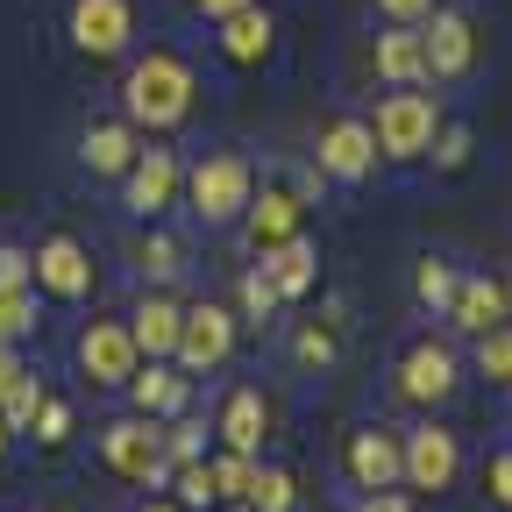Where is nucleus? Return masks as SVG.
<instances>
[{"label": "nucleus", "instance_id": "f257e3e1", "mask_svg": "<svg viewBox=\"0 0 512 512\" xmlns=\"http://www.w3.org/2000/svg\"><path fill=\"white\" fill-rule=\"evenodd\" d=\"M121 107H128V128H178L192 114V64L178 50L136 57L121 79Z\"/></svg>", "mask_w": 512, "mask_h": 512}, {"label": "nucleus", "instance_id": "f03ea898", "mask_svg": "<svg viewBox=\"0 0 512 512\" xmlns=\"http://www.w3.org/2000/svg\"><path fill=\"white\" fill-rule=\"evenodd\" d=\"M434 128H441V107L434 93H384L377 100V121H370V136H377V157H427L434 150Z\"/></svg>", "mask_w": 512, "mask_h": 512}, {"label": "nucleus", "instance_id": "7ed1b4c3", "mask_svg": "<svg viewBox=\"0 0 512 512\" xmlns=\"http://www.w3.org/2000/svg\"><path fill=\"white\" fill-rule=\"evenodd\" d=\"M100 456H107V470L114 477H128V484H164V427L150 420V413H136V420H107L100 427Z\"/></svg>", "mask_w": 512, "mask_h": 512}, {"label": "nucleus", "instance_id": "20e7f679", "mask_svg": "<svg viewBox=\"0 0 512 512\" xmlns=\"http://www.w3.org/2000/svg\"><path fill=\"white\" fill-rule=\"evenodd\" d=\"M185 192H192V214L200 221H235L242 207H249V192H256V171H249V157H200L185 171Z\"/></svg>", "mask_w": 512, "mask_h": 512}, {"label": "nucleus", "instance_id": "39448f33", "mask_svg": "<svg viewBox=\"0 0 512 512\" xmlns=\"http://www.w3.org/2000/svg\"><path fill=\"white\" fill-rule=\"evenodd\" d=\"M228 349H235V313H228V306L200 299V306H185V313H178V342H171V356H178V370H185V377L221 370V363H228Z\"/></svg>", "mask_w": 512, "mask_h": 512}, {"label": "nucleus", "instance_id": "423d86ee", "mask_svg": "<svg viewBox=\"0 0 512 512\" xmlns=\"http://www.w3.org/2000/svg\"><path fill=\"white\" fill-rule=\"evenodd\" d=\"M399 463H406V477L399 484H413V491H456V477H463V441L448 434V427H413V434H399Z\"/></svg>", "mask_w": 512, "mask_h": 512}, {"label": "nucleus", "instance_id": "0eeeda50", "mask_svg": "<svg viewBox=\"0 0 512 512\" xmlns=\"http://www.w3.org/2000/svg\"><path fill=\"white\" fill-rule=\"evenodd\" d=\"M178 185H185V164L171 150H136V164L121 171V207L143 214V221H157L178 200Z\"/></svg>", "mask_w": 512, "mask_h": 512}, {"label": "nucleus", "instance_id": "6e6552de", "mask_svg": "<svg viewBox=\"0 0 512 512\" xmlns=\"http://www.w3.org/2000/svg\"><path fill=\"white\" fill-rule=\"evenodd\" d=\"M29 285H43L50 299H86L93 292V256L79 235H50L36 256H29Z\"/></svg>", "mask_w": 512, "mask_h": 512}, {"label": "nucleus", "instance_id": "1a4fd4ad", "mask_svg": "<svg viewBox=\"0 0 512 512\" xmlns=\"http://www.w3.org/2000/svg\"><path fill=\"white\" fill-rule=\"evenodd\" d=\"M448 392H456V349L448 342H413L406 356H399V399H413V406H441Z\"/></svg>", "mask_w": 512, "mask_h": 512}, {"label": "nucleus", "instance_id": "9d476101", "mask_svg": "<svg viewBox=\"0 0 512 512\" xmlns=\"http://www.w3.org/2000/svg\"><path fill=\"white\" fill-rule=\"evenodd\" d=\"M136 36V8L128 0H72V43L86 57H121Z\"/></svg>", "mask_w": 512, "mask_h": 512}, {"label": "nucleus", "instance_id": "9b49d317", "mask_svg": "<svg viewBox=\"0 0 512 512\" xmlns=\"http://www.w3.org/2000/svg\"><path fill=\"white\" fill-rule=\"evenodd\" d=\"M136 342H128V320H86L79 335V370L93 384H128V370H136Z\"/></svg>", "mask_w": 512, "mask_h": 512}, {"label": "nucleus", "instance_id": "f8f14e48", "mask_svg": "<svg viewBox=\"0 0 512 512\" xmlns=\"http://www.w3.org/2000/svg\"><path fill=\"white\" fill-rule=\"evenodd\" d=\"M349 477H356V491H399V477H406V463H399V434H392V427H363V434H349Z\"/></svg>", "mask_w": 512, "mask_h": 512}, {"label": "nucleus", "instance_id": "ddd939ff", "mask_svg": "<svg viewBox=\"0 0 512 512\" xmlns=\"http://www.w3.org/2000/svg\"><path fill=\"white\" fill-rule=\"evenodd\" d=\"M448 320L463 335H484L498 320H512V285L491 271V278H456V299H448Z\"/></svg>", "mask_w": 512, "mask_h": 512}, {"label": "nucleus", "instance_id": "4468645a", "mask_svg": "<svg viewBox=\"0 0 512 512\" xmlns=\"http://www.w3.org/2000/svg\"><path fill=\"white\" fill-rule=\"evenodd\" d=\"M420 50H427V79H463L470 72V57H477V36H470V22L463 15H427V29H420Z\"/></svg>", "mask_w": 512, "mask_h": 512}, {"label": "nucleus", "instance_id": "2eb2a0df", "mask_svg": "<svg viewBox=\"0 0 512 512\" xmlns=\"http://www.w3.org/2000/svg\"><path fill=\"white\" fill-rule=\"evenodd\" d=\"M128 399H136V413H150V420H171V413L192 406V377L164 370V356H143L128 370Z\"/></svg>", "mask_w": 512, "mask_h": 512}, {"label": "nucleus", "instance_id": "dca6fc26", "mask_svg": "<svg viewBox=\"0 0 512 512\" xmlns=\"http://www.w3.org/2000/svg\"><path fill=\"white\" fill-rule=\"evenodd\" d=\"M249 249H271V242H285V235H299V221H306V192H285V185H264V200L249 192Z\"/></svg>", "mask_w": 512, "mask_h": 512}, {"label": "nucleus", "instance_id": "f3484780", "mask_svg": "<svg viewBox=\"0 0 512 512\" xmlns=\"http://www.w3.org/2000/svg\"><path fill=\"white\" fill-rule=\"evenodd\" d=\"M370 164H377V136H370V121H335L328 136H320V171H328V178L356 185Z\"/></svg>", "mask_w": 512, "mask_h": 512}, {"label": "nucleus", "instance_id": "a211bd4d", "mask_svg": "<svg viewBox=\"0 0 512 512\" xmlns=\"http://www.w3.org/2000/svg\"><path fill=\"white\" fill-rule=\"evenodd\" d=\"M256 256H264V278L278 285V299H306V292H313V278H320V256H313V242H306V235H285V242L256 249Z\"/></svg>", "mask_w": 512, "mask_h": 512}, {"label": "nucleus", "instance_id": "6ab92c4d", "mask_svg": "<svg viewBox=\"0 0 512 512\" xmlns=\"http://www.w3.org/2000/svg\"><path fill=\"white\" fill-rule=\"evenodd\" d=\"M79 164L93 178H121L128 164H136V128H128V121H93L79 136Z\"/></svg>", "mask_w": 512, "mask_h": 512}, {"label": "nucleus", "instance_id": "aec40b11", "mask_svg": "<svg viewBox=\"0 0 512 512\" xmlns=\"http://www.w3.org/2000/svg\"><path fill=\"white\" fill-rule=\"evenodd\" d=\"M178 299L171 292H150L136 313H128V342H136V356H171V342H178Z\"/></svg>", "mask_w": 512, "mask_h": 512}, {"label": "nucleus", "instance_id": "412c9836", "mask_svg": "<svg viewBox=\"0 0 512 512\" xmlns=\"http://www.w3.org/2000/svg\"><path fill=\"white\" fill-rule=\"evenodd\" d=\"M214 29H221V50H228L235 64H264V57H271V36H278V22L256 8V0H249V8H235V15H221Z\"/></svg>", "mask_w": 512, "mask_h": 512}, {"label": "nucleus", "instance_id": "4be33fe9", "mask_svg": "<svg viewBox=\"0 0 512 512\" xmlns=\"http://www.w3.org/2000/svg\"><path fill=\"white\" fill-rule=\"evenodd\" d=\"M377 79H392V86H420L427 79V50H420L413 22H392L377 36Z\"/></svg>", "mask_w": 512, "mask_h": 512}, {"label": "nucleus", "instance_id": "5701e85b", "mask_svg": "<svg viewBox=\"0 0 512 512\" xmlns=\"http://www.w3.org/2000/svg\"><path fill=\"white\" fill-rule=\"evenodd\" d=\"M228 448H242V456H264V392H228V406H221V427H214Z\"/></svg>", "mask_w": 512, "mask_h": 512}, {"label": "nucleus", "instance_id": "b1692460", "mask_svg": "<svg viewBox=\"0 0 512 512\" xmlns=\"http://www.w3.org/2000/svg\"><path fill=\"white\" fill-rule=\"evenodd\" d=\"M43 384H36V370H22L15 384H8V392H0V420H8V434H29L36 427V413H43Z\"/></svg>", "mask_w": 512, "mask_h": 512}, {"label": "nucleus", "instance_id": "393cba45", "mask_svg": "<svg viewBox=\"0 0 512 512\" xmlns=\"http://www.w3.org/2000/svg\"><path fill=\"white\" fill-rule=\"evenodd\" d=\"M292 498H299V484H292V470H278V463H256V484H249V512H292Z\"/></svg>", "mask_w": 512, "mask_h": 512}, {"label": "nucleus", "instance_id": "a878e982", "mask_svg": "<svg viewBox=\"0 0 512 512\" xmlns=\"http://www.w3.org/2000/svg\"><path fill=\"white\" fill-rule=\"evenodd\" d=\"M207 470H214V498H228V505H242V498H249V484H256V456H242V448L214 456Z\"/></svg>", "mask_w": 512, "mask_h": 512}, {"label": "nucleus", "instance_id": "bb28decb", "mask_svg": "<svg viewBox=\"0 0 512 512\" xmlns=\"http://www.w3.org/2000/svg\"><path fill=\"white\" fill-rule=\"evenodd\" d=\"M200 456H207V420L171 413V427H164V463H200Z\"/></svg>", "mask_w": 512, "mask_h": 512}, {"label": "nucleus", "instance_id": "cd10ccee", "mask_svg": "<svg viewBox=\"0 0 512 512\" xmlns=\"http://www.w3.org/2000/svg\"><path fill=\"white\" fill-rule=\"evenodd\" d=\"M477 370H484L491 384H512V328H505V320L477 335Z\"/></svg>", "mask_w": 512, "mask_h": 512}, {"label": "nucleus", "instance_id": "c85d7f7f", "mask_svg": "<svg viewBox=\"0 0 512 512\" xmlns=\"http://www.w3.org/2000/svg\"><path fill=\"white\" fill-rule=\"evenodd\" d=\"M29 328H36V292L8 285V292H0V342H22Z\"/></svg>", "mask_w": 512, "mask_h": 512}, {"label": "nucleus", "instance_id": "c756f323", "mask_svg": "<svg viewBox=\"0 0 512 512\" xmlns=\"http://www.w3.org/2000/svg\"><path fill=\"white\" fill-rule=\"evenodd\" d=\"M448 299H456V271H448L441 256H427V264H420V306L448 313Z\"/></svg>", "mask_w": 512, "mask_h": 512}, {"label": "nucleus", "instance_id": "7c9ffc66", "mask_svg": "<svg viewBox=\"0 0 512 512\" xmlns=\"http://www.w3.org/2000/svg\"><path fill=\"white\" fill-rule=\"evenodd\" d=\"M278 306H285V299H278V285H271L264 271H249V278H242V313H249V320H271Z\"/></svg>", "mask_w": 512, "mask_h": 512}, {"label": "nucleus", "instance_id": "2f4dec72", "mask_svg": "<svg viewBox=\"0 0 512 512\" xmlns=\"http://www.w3.org/2000/svg\"><path fill=\"white\" fill-rule=\"evenodd\" d=\"M178 498L207 512V505H214V470H207V463H178Z\"/></svg>", "mask_w": 512, "mask_h": 512}, {"label": "nucleus", "instance_id": "473e14b6", "mask_svg": "<svg viewBox=\"0 0 512 512\" xmlns=\"http://www.w3.org/2000/svg\"><path fill=\"white\" fill-rule=\"evenodd\" d=\"M36 441H43V448L72 441V406H64V399H43V413H36Z\"/></svg>", "mask_w": 512, "mask_h": 512}, {"label": "nucleus", "instance_id": "72a5a7b5", "mask_svg": "<svg viewBox=\"0 0 512 512\" xmlns=\"http://www.w3.org/2000/svg\"><path fill=\"white\" fill-rule=\"evenodd\" d=\"M484 491H491V498L512 512V448H498V456L484 463Z\"/></svg>", "mask_w": 512, "mask_h": 512}, {"label": "nucleus", "instance_id": "f704fd0d", "mask_svg": "<svg viewBox=\"0 0 512 512\" xmlns=\"http://www.w3.org/2000/svg\"><path fill=\"white\" fill-rule=\"evenodd\" d=\"M434 157H441V171H463L470 164V128H441V150Z\"/></svg>", "mask_w": 512, "mask_h": 512}, {"label": "nucleus", "instance_id": "c9c22d12", "mask_svg": "<svg viewBox=\"0 0 512 512\" xmlns=\"http://www.w3.org/2000/svg\"><path fill=\"white\" fill-rule=\"evenodd\" d=\"M143 264H150L157 278H171V271H178V242H164V235H150V242H143Z\"/></svg>", "mask_w": 512, "mask_h": 512}, {"label": "nucleus", "instance_id": "e433bc0d", "mask_svg": "<svg viewBox=\"0 0 512 512\" xmlns=\"http://www.w3.org/2000/svg\"><path fill=\"white\" fill-rule=\"evenodd\" d=\"M377 15H384V22H427L434 0H377Z\"/></svg>", "mask_w": 512, "mask_h": 512}, {"label": "nucleus", "instance_id": "4c0bfd02", "mask_svg": "<svg viewBox=\"0 0 512 512\" xmlns=\"http://www.w3.org/2000/svg\"><path fill=\"white\" fill-rule=\"evenodd\" d=\"M8 285H29V249H0V292Z\"/></svg>", "mask_w": 512, "mask_h": 512}, {"label": "nucleus", "instance_id": "58836bf2", "mask_svg": "<svg viewBox=\"0 0 512 512\" xmlns=\"http://www.w3.org/2000/svg\"><path fill=\"white\" fill-rule=\"evenodd\" d=\"M356 512H413V505H406L399 491H363V505H356Z\"/></svg>", "mask_w": 512, "mask_h": 512}, {"label": "nucleus", "instance_id": "ea45409f", "mask_svg": "<svg viewBox=\"0 0 512 512\" xmlns=\"http://www.w3.org/2000/svg\"><path fill=\"white\" fill-rule=\"evenodd\" d=\"M299 356H306V363H328L335 342H328V335H299Z\"/></svg>", "mask_w": 512, "mask_h": 512}, {"label": "nucleus", "instance_id": "a19ab883", "mask_svg": "<svg viewBox=\"0 0 512 512\" xmlns=\"http://www.w3.org/2000/svg\"><path fill=\"white\" fill-rule=\"evenodd\" d=\"M192 8H200L207 22H221V15H235V8H249V0H192Z\"/></svg>", "mask_w": 512, "mask_h": 512}, {"label": "nucleus", "instance_id": "79ce46f5", "mask_svg": "<svg viewBox=\"0 0 512 512\" xmlns=\"http://www.w3.org/2000/svg\"><path fill=\"white\" fill-rule=\"evenodd\" d=\"M15 377H22V363H15V349H8V342H0V392H8Z\"/></svg>", "mask_w": 512, "mask_h": 512}, {"label": "nucleus", "instance_id": "37998d69", "mask_svg": "<svg viewBox=\"0 0 512 512\" xmlns=\"http://www.w3.org/2000/svg\"><path fill=\"white\" fill-rule=\"evenodd\" d=\"M143 512H178V505H164V498H150V505H143Z\"/></svg>", "mask_w": 512, "mask_h": 512}, {"label": "nucleus", "instance_id": "c03bdc74", "mask_svg": "<svg viewBox=\"0 0 512 512\" xmlns=\"http://www.w3.org/2000/svg\"><path fill=\"white\" fill-rule=\"evenodd\" d=\"M0 448H8V420H0Z\"/></svg>", "mask_w": 512, "mask_h": 512}, {"label": "nucleus", "instance_id": "a18cd8bd", "mask_svg": "<svg viewBox=\"0 0 512 512\" xmlns=\"http://www.w3.org/2000/svg\"><path fill=\"white\" fill-rule=\"evenodd\" d=\"M235 512H249V505H235Z\"/></svg>", "mask_w": 512, "mask_h": 512}]
</instances>
